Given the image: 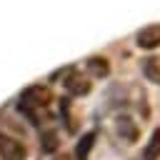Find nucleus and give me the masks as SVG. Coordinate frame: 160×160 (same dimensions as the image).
Returning a JSON list of instances; mask_svg holds the SVG:
<instances>
[{
	"label": "nucleus",
	"mask_w": 160,
	"mask_h": 160,
	"mask_svg": "<svg viewBox=\"0 0 160 160\" xmlns=\"http://www.w3.org/2000/svg\"><path fill=\"white\" fill-rule=\"evenodd\" d=\"M160 158V128L152 130L148 145H145V152H142V160H158Z\"/></svg>",
	"instance_id": "nucleus-6"
},
{
	"label": "nucleus",
	"mask_w": 160,
	"mask_h": 160,
	"mask_svg": "<svg viewBox=\"0 0 160 160\" xmlns=\"http://www.w3.org/2000/svg\"><path fill=\"white\" fill-rule=\"evenodd\" d=\"M142 75H145L150 82H160V62H158L155 58L142 60Z\"/></svg>",
	"instance_id": "nucleus-8"
},
{
	"label": "nucleus",
	"mask_w": 160,
	"mask_h": 160,
	"mask_svg": "<svg viewBox=\"0 0 160 160\" xmlns=\"http://www.w3.org/2000/svg\"><path fill=\"white\" fill-rule=\"evenodd\" d=\"M0 158L2 160H25V145L15 138L0 135Z\"/></svg>",
	"instance_id": "nucleus-2"
},
{
	"label": "nucleus",
	"mask_w": 160,
	"mask_h": 160,
	"mask_svg": "<svg viewBox=\"0 0 160 160\" xmlns=\"http://www.w3.org/2000/svg\"><path fill=\"white\" fill-rule=\"evenodd\" d=\"M45 100H48V90H45L42 85L28 88V90L22 92V98H20V110H22L32 122H38V118H35L32 108H45Z\"/></svg>",
	"instance_id": "nucleus-1"
},
{
	"label": "nucleus",
	"mask_w": 160,
	"mask_h": 160,
	"mask_svg": "<svg viewBox=\"0 0 160 160\" xmlns=\"http://www.w3.org/2000/svg\"><path fill=\"white\" fill-rule=\"evenodd\" d=\"M138 45L145 50H152L160 45V25H148L138 32Z\"/></svg>",
	"instance_id": "nucleus-3"
},
{
	"label": "nucleus",
	"mask_w": 160,
	"mask_h": 160,
	"mask_svg": "<svg viewBox=\"0 0 160 160\" xmlns=\"http://www.w3.org/2000/svg\"><path fill=\"white\" fill-rule=\"evenodd\" d=\"M92 142H95V132H85V135L80 138V142H78V148H75V158H78V160H88Z\"/></svg>",
	"instance_id": "nucleus-7"
},
{
	"label": "nucleus",
	"mask_w": 160,
	"mask_h": 160,
	"mask_svg": "<svg viewBox=\"0 0 160 160\" xmlns=\"http://www.w3.org/2000/svg\"><path fill=\"white\" fill-rule=\"evenodd\" d=\"M88 70H90L92 75H98V78H105V75L110 72V65H108L105 58H90V60H88Z\"/></svg>",
	"instance_id": "nucleus-9"
},
{
	"label": "nucleus",
	"mask_w": 160,
	"mask_h": 160,
	"mask_svg": "<svg viewBox=\"0 0 160 160\" xmlns=\"http://www.w3.org/2000/svg\"><path fill=\"white\" fill-rule=\"evenodd\" d=\"M40 148H42V152H55L58 150V132L55 130H45L40 135Z\"/></svg>",
	"instance_id": "nucleus-10"
},
{
	"label": "nucleus",
	"mask_w": 160,
	"mask_h": 160,
	"mask_svg": "<svg viewBox=\"0 0 160 160\" xmlns=\"http://www.w3.org/2000/svg\"><path fill=\"white\" fill-rule=\"evenodd\" d=\"M65 90L70 92V95H88L90 92V80L88 78H82L80 72H72L68 80H65Z\"/></svg>",
	"instance_id": "nucleus-4"
},
{
	"label": "nucleus",
	"mask_w": 160,
	"mask_h": 160,
	"mask_svg": "<svg viewBox=\"0 0 160 160\" xmlns=\"http://www.w3.org/2000/svg\"><path fill=\"white\" fill-rule=\"evenodd\" d=\"M55 160H72V158H68V155H62V158H55Z\"/></svg>",
	"instance_id": "nucleus-11"
},
{
	"label": "nucleus",
	"mask_w": 160,
	"mask_h": 160,
	"mask_svg": "<svg viewBox=\"0 0 160 160\" xmlns=\"http://www.w3.org/2000/svg\"><path fill=\"white\" fill-rule=\"evenodd\" d=\"M118 132L122 135V140H128V142H135L138 140V122H132V118H120L118 120Z\"/></svg>",
	"instance_id": "nucleus-5"
}]
</instances>
